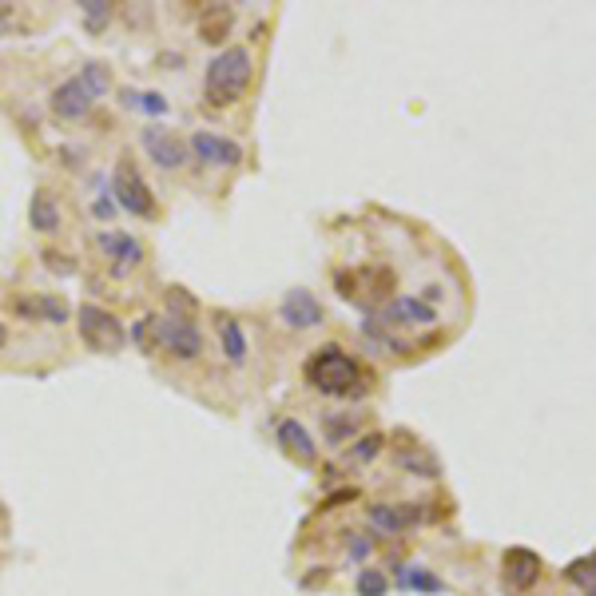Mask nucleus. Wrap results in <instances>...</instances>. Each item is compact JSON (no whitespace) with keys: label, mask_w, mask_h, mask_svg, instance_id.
Segmentation results:
<instances>
[{"label":"nucleus","mask_w":596,"mask_h":596,"mask_svg":"<svg viewBox=\"0 0 596 596\" xmlns=\"http://www.w3.org/2000/svg\"><path fill=\"white\" fill-rule=\"evenodd\" d=\"M219 342H223V354H227L231 366L247 362V334H243L239 318H219Z\"/></svg>","instance_id":"2eb2a0df"},{"label":"nucleus","mask_w":596,"mask_h":596,"mask_svg":"<svg viewBox=\"0 0 596 596\" xmlns=\"http://www.w3.org/2000/svg\"><path fill=\"white\" fill-rule=\"evenodd\" d=\"M306 382H310L318 394L350 398V394L362 386V374H358V362H354L346 350L322 346V350H314V358L306 362Z\"/></svg>","instance_id":"f03ea898"},{"label":"nucleus","mask_w":596,"mask_h":596,"mask_svg":"<svg viewBox=\"0 0 596 596\" xmlns=\"http://www.w3.org/2000/svg\"><path fill=\"white\" fill-rule=\"evenodd\" d=\"M370 557V541L366 537H350V561H366Z\"/></svg>","instance_id":"bb28decb"},{"label":"nucleus","mask_w":596,"mask_h":596,"mask_svg":"<svg viewBox=\"0 0 596 596\" xmlns=\"http://www.w3.org/2000/svg\"><path fill=\"white\" fill-rule=\"evenodd\" d=\"M227 28H231V12H227V8H207L203 20H199L203 40H211V44H219V40L227 36Z\"/></svg>","instance_id":"dca6fc26"},{"label":"nucleus","mask_w":596,"mask_h":596,"mask_svg":"<svg viewBox=\"0 0 596 596\" xmlns=\"http://www.w3.org/2000/svg\"><path fill=\"white\" fill-rule=\"evenodd\" d=\"M255 76V64H251V52L247 48H223L211 64H207V80H203V92H207V104L215 108H227L235 104L247 84Z\"/></svg>","instance_id":"f257e3e1"},{"label":"nucleus","mask_w":596,"mask_h":596,"mask_svg":"<svg viewBox=\"0 0 596 596\" xmlns=\"http://www.w3.org/2000/svg\"><path fill=\"white\" fill-rule=\"evenodd\" d=\"M279 446L291 449L298 461H314V457H318L314 438L306 434V426H302V422H295V418H283V422H279Z\"/></svg>","instance_id":"4468645a"},{"label":"nucleus","mask_w":596,"mask_h":596,"mask_svg":"<svg viewBox=\"0 0 596 596\" xmlns=\"http://www.w3.org/2000/svg\"><path fill=\"white\" fill-rule=\"evenodd\" d=\"M140 112L163 116V112H167V96H163V92H140Z\"/></svg>","instance_id":"5701e85b"},{"label":"nucleus","mask_w":596,"mask_h":596,"mask_svg":"<svg viewBox=\"0 0 596 596\" xmlns=\"http://www.w3.org/2000/svg\"><path fill=\"white\" fill-rule=\"evenodd\" d=\"M144 151L151 155V163L163 167V171H179L187 163V144L171 128H144Z\"/></svg>","instance_id":"0eeeda50"},{"label":"nucleus","mask_w":596,"mask_h":596,"mask_svg":"<svg viewBox=\"0 0 596 596\" xmlns=\"http://www.w3.org/2000/svg\"><path fill=\"white\" fill-rule=\"evenodd\" d=\"M386 589H390V581H386L382 573H370V569H366V573L358 577V596H386Z\"/></svg>","instance_id":"412c9836"},{"label":"nucleus","mask_w":596,"mask_h":596,"mask_svg":"<svg viewBox=\"0 0 596 596\" xmlns=\"http://www.w3.org/2000/svg\"><path fill=\"white\" fill-rule=\"evenodd\" d=\"M382 446H386V442H382V434H370V438H362V442L354 446V461H374Z\"/></svg>","instance_id":"4be33fe9"},{"label":"nucleus","mask_w":596,"mask_h":596,"mask_svg":"<svg viewBox=\"0 0 596 596\" xmlns=\"http://www.w3.org/2000/svg\"><path fill=\"white\" fill-rule=\"evenodd\" d=\"M28 223H32V231H40V235H52V231H60V203H56V195L52 191H32V203H28Z\"/></svg>","instance_id":"ddd939ff"},{"label":"nucleus","mask_w":596,"mask_h":596,"mask_svg":"<svg viewBox=\"0 0 596 596\" xmlns=\"http://www.w3.org/2000/svg\"><path fill=\"white\" fill-rule=\"evenodd\" d=\"M398 461H402L406 469H414V473H426V477H434V473H438V461H434L426 449H414V453H406V449H402V453H398Z\"/></svg>","instance_id":"aec40b11"},{"label":"nucleus","mask_w":596,"mask_h":596,"mask_svg":"<svg viewBox=\"0 0 596 596\" xmlns=\"http://www.w3.org/2000/svg\"><path fill=\"white\" fill-rule=\"evenodd\" d=\"M501 581L509 593H529L541 581V557L533 549H509L501 561Z\"/></svg>","instance_id":"423d86ee"},{"label":"nucleus","mask_w":596,"mask_h":596,"mask_svg":"<svg viewBox=\"0 0 596 596\" xmlns=\"http://www.w3.org/2000/svg\"><path fill=\"white\" fill-rule=\"evenodd\" d=\"M279 314L291 330H314L322 326V302L310 295V291H287L279 302Z\"/></svg>","instance_id":"9b49d317"},{"label":"nucleus","mask_w":596,"mask_h":596,"mask_svg":"<svg viewBox=\"0 0 596 596\" xmlns=\"http://www.w3.org/2000/svg\"><path fill=\"white\" fill-rule=\"evenodd\" d=\"M112 195H116V207H124L128 215H140V219H151L155 215V195H151V187L144 183V175H140V167L124 155L120 163H116V171H112Z\"/></svg>","instance_id":"20e7f679"},{"label":"nucleus","mask_w":596,"mask_h":596,"mask_svg":"<svg viewBox=\"0 0 596 596\" xmlns=\"http://www.w3.org/2000/svg\"><path fill=\"white\" fill-rule=\"evenodd\" d=\"M32 306H36V310H40V314H44L48 322H64V314H68V310H64V306H60L56 298H36Z\"/></svg>","instance_id":"b1692460"},{"label":"nucleus","mask_w":596,"mask_h":596,"mask_svg":"<svg viewBox=\"0 0 596 596\" xmlns=\"http://www.w3.org/2000/svg\"><path fill=\"white\" fill-rule=\"evenodd\" d=\"M382 318H386L390 326H406V330H422V326H434V322H438L434 306H430L426 298H414V295L390 298V306L382 310Z\"/></svg>","instance_id":"6e6552de"},{"label":"nucleus","mask_w":596,"mask_h":596,"mask_svg":"<svg viewBox=\"0 0 596 596\" xmlns=\"http://www.w3.org/2000/svg\"><path fill=\"white\" fill-rule=\"evenodd\" d=\"M84 16H88V24H104L112 16V8L108 4H84Z\"/></svg>","instance_id":"a878e982"},{"label":"nucleus","mask_w":596,"mask_h":596,"mask_svg":"<svg viewBox=\"0 0 596 596\" xmlns=\"http://www.w3.org/2000/svg\"><path fill=\"white\" fill-rule=\"evenodd\" d=\"M4 28H8V20H4V12H0V36H4Z\"/></svg>","instance_id":"cd10ccee"},{"label":"nucleus","mask_w":596,"mask_h":596,"mask_svg":"<svg viewBox=\"0 0 596 596\" xmlns=\"http://www.w3.org/2000/svg\"><path fill=\"white\" fill-rule=\"evenodd\" d=\"M148 326L155 330L159 346L171 350L175 358H199L203 338H199V326L191 322V314H159V318H148Z\"/></svg>","instance_id":"39448f33"},{"label":"nucleus","mask_w":596,"mask_h":596,"mask_svg":"<svg viewBox=\"0 0 596 596\" xmlns=\"http://www.w3.org/2000/svg\"><path fill=\"white\" fill-rule=\"evenodd\" d=\"M92 96H88V88L80 84V80H64L56 92H52V112L60 116V120H84L88 112H92Z\"/></svg>","instance_id":"f8f14e48"},{"label":"nucleus","mask_w":596,"mask_h":596,"mask_svg":"<svg viewBox=\"0 0 596 596\" xmlns=\"http://www.w3.org/2000/svg\"><path fill=\"white\" fill-rule=\"evenodd\" d=\"M0 346H4V322H0Z\"/></svg>","instance_id":"c85d7f7f"},{"label":"nucleus","mask_w":596,"mask_h":596,"mask_svg":"<svg viewBox=\"0 0 596 596\" xmlns=\"http://www.w3.org/2000/svg\"><path fill=\"white\" fill-rule=\"evenodd\" d=\"M76 318H80V338H84L92 350H100V354L124 350L128 330H124V322H120L112 310H104V306H96V302H84V306L76 310Z\"/></svg>","instance_id":"7ed1b4c3"},{"label":"nucleus","mask_w":596,"mask_h":596,"mask_svg":"<svg viewBox=\"0 0 596 596\" xmlns=\"http://www.w3.org/2000/svg\"><path fill=\"white\" fill-rule=\"evenodd\" d=\"M191 151H195L199 163H207V167H235V163L243 159V148H239L235 140L219 136V132H195V136H191Z\"/></svg>","instance_id":"1a4fd4ad"},{"label":"nucleus","mask_w":596,"mask_h":596,"mask_svg":"<svg viewBox=\"0 0 596 596\" xmlns=\"http://www.w3.org/2000/svg\"><path fill=\"white\" fill-rule=\"evenodd\" d=\"M100 251L112 259V271L116 275H128V271H136L144 263V247L128 231H104L100 235Z\"/></svg>","instance_id":"9d476101"},{"label":"nucleus","mask_w":596,"mask_h":596,"mask_svg":"<svg viewBox=\"0 0 596 596\" xmlns=\"http://www.w3.org/2000/svg\"><path fill=\"white\" fill-rule=\"evenodd\" d=\"M76 80L88 88L92 100H100V96L112 88V72H108V64H84V72H80Z\"/></svg>","instance_id":"f3484780"},{"label":"nucleus","mask_w":596,"mask_h":596,"mask_svg":"<svg viewBox=\"0 0 596 596\" xmlns=\"http://www.w3.org/2000/svg\"><path fill=\"white\" fill-rule=\"evenodd\" d=\"M402 589H422V593H442L446 585L434 577V573H426V569H406L402 573Z\"/></svg>","instance_id":"6ab92c4d"},{"label":"nucleus","mask_w":596,"mask_h":596,"mask_svg":"<svg viewBox=\"0 0 596 596\" xmlns=\"http://www.w3.org/2000/svg\"><path fill=\"white\" fill-rule=\"evenodd\" d=\"M44 259H48V271H56V275H72L76 271V263L68 255H60V251H48Z\"/></svg>","instance_id":"393cba45"},{"label":"nucleus","mask_w":596,"mask_h":596,"mask_svg":"<svg viewBox=\"0 0 596 596\" xmlns=\"http://www.w3.org/2000/svg\"><path fill=\"white\" fill-rule=\"evenodd\" d=\"M589 596H596V593H589Z\"/></svg>","instance_id":"c756f323"},{"label":"nucleus","mask_w":596,"mask_h":596,"mask_svg":"<svg viewBox=\"0 0 596 596\" xmlns=\"http://www.w3.org/2000/svg\"><path fill=\"white\" fill-rule=\"evenodd\" d=\"M370 517H374V525H378L382 533H402V529L414 521V509H386V505H378Z\"/></svg>","instance_id":"a211bd4d"}]
</instances>
